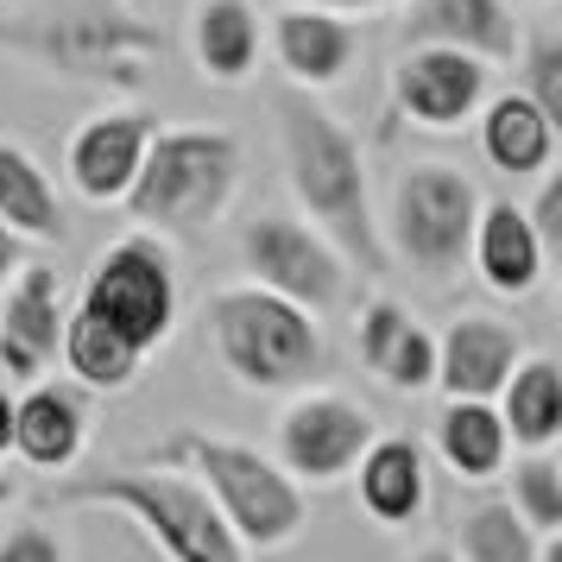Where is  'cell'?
<instances>
[{
	"label": "cell",
	"instance_id": "6da1fadb",
	"mask_svg": "<svg viewBox=\"0 0 562 562\" xmlns=\"http://www.w3.org/2000/svg\"><path fill=\"white\" fill-rule=\"evenodd\" d=\"M0 52L45 77L139 95L165 70V32L133 0H26L0 20Z\"/></svg>",
	"mask_w": 562,
	"mask_h": 562
},
{
	"label": "cell",
	"instance_id": "7a4b0ae2",
	"mask_svg": "<svg viewBox=\"0 0 562 562\" xmlns=\"http://www.w3.org/2000/svg\"><path fill=\"white\" fill-rule=\"evenodd\" d=\"M279 158L310 228L329 234V247L348 266L385 272L392 259L380 247V209H373V183H367V153L329 108L310 102L304 89L279 102Z\"/></svg>",
	"mask_w": 562,
	"mask_h": 562
},
{
	"label": "cell",
	"instance_id": "3957f363",
	"mask_svg": "<svg viewBox=\"0 0 562 562\" xmlns=\"http://www.w3.org/2000/svg\"><path fill=\"white\" fill-rule=\"evenodd\" d=\"M45 499L52 506H114L121 518H133L139 531L153 537L171 562H254L203 486L190 474H178V468H158V461L70 474V481H52Z\"/></svg>",
	"mask_w": 562,
	"mask_h": 562
},
{
	"label": "cell",
	"instance_id": "277c9868",
	"mask_svg": "<svg viewBox=\"0 0 562 562\" xmlns=\"http://www.w3.org/2000/svg\"><path fill=\"white\" fill-rule=\"evenodd\" d=\"M153 461L178 468V474H190L203 486L247 550H284L310 525L304 486L291 481L272 456L247 449V442H228V436H209V430H178L171 442L153 449Z\"/></svg>",
	"mask_w": 562,
	"mask_h": 562
},
{
	"label": "cell",
	"instance_id": "5b68a950",
	"mask_svg": "<svg viewBox=\"0 0 562 562\" xmlns=\"http://www.w3.org/2000/svg\"><path fill=\"white\" fill-rule=\"evenodd\" d=\"M234 190L240 139L228 127H153L121 209L153 234H203L228 215Z\"/></svg>",
	"mask_w": 562,
	"mask_h": 562
},
{
	"label": "cell",
	"instance_id": "8992f818",
	"mask_svg": "<svg viewBox=\"0 0 562 562\" xmlns=\"http://www.w3.org/2000/svg\"><path fill=\"white\" fill-rule=\"evenodd\" d=\"M209 341L247 392H297L323 373V329L316 316L284 304L266 284H228L209 297Z\"/></svg>",
	"mask_w": 562,
	"mask_h": 562
},
{
	"label": "cell",
	"instance_id": "52a82bcc",
	"mask_svg": "<svg viewBox=\"0 0 562 562\" xmlns=\"http://www.w3.org/2000/svg\"><path fill=\"white\" fill-rule=\"evenodd\" d=\"M481 190L468 171L456 165H436V158H417L392 178V196H385L380 215V247L385 259L411 266L417 279H456L468 266V240H474V215H481Z\"/></svg>",
	"mask_w": 562,
	"mask_h": 562
},
{
	"label": "cell",
	"instance_id": "ba28073f",
	"mask_svg": "<svg viewBox=\"0 0 562 562\" xmlns=\"http://www.w3.org/2000/svg\"><path fill=\"white\" fill-rule=\"evenodd\" d=\"M77 310L95 316V323H108V329L121 335L127 348H139V355L165 348L171 329H178V266H171L165 234H153V228L121 234V240L89 266Z\"/></svg>",
	"mask_w": 562,
	"mask_h": 562
},
{
	"label": "cell",
	"instance_id": "9c48e42d",
	"mask_svg": "<svg viewBox=\"0 0 562 562\" xmlns=\"http://www.w3.org/2000/svg\"><path fill=\"white\" fill-rule=\"evenodd\" d=\"M240 266H247V284L279 291L284 304L310 310V316L348 297V259L329 247V234L297 215H254L240 228Z\"/></svg>",
	"mask_w": 562,
	"mask_h": 562
},
{
	"label": "cell",
	"instance_id": "30bf717a",
	"mask_svg": "<svg viewBox=\"0 0 562 562\" xmlns=\"http://www.w3.org/2000/svg\"><path fill=\"white\" fill-rule=\"evenodd\" d=\"M380 436L373 411L355 405L348 392H304L279 411V430H272V449H279V468L297 486H329L341 474H355L360 449Z\"/></svg>",
	"mask_w": 562,
	"mask_h": 562
},
{
	"label": "cell",
	"instance_id": "8fae6325",
	"mask_svg": "<svg viewBox=\"0 0 562 562\" xmlns=\"http://www.w3.org/2000/svg\"><path fill=\"white\" fill-rule=\"evenodd\" d=\"M486 89H493V64L474 52H449V45H405L392 64V108L417 121L424 133H456L481 114Z\"/></svg>",
	"mask_w": 562,
	"mask_h": 562
},
{
	"label": "cell",
	"instance_id": "7c38bea8",
	"mask_svg": "<svg viewBox=\"0 0 562 562\" xmlns=\"http://www.w3.org/2000/svg\"><path fill=\"white\" fill-rule=\"evenodd\" d=\"M57 335H64V279L45 259H26L0 284V373L38 380L57 360Z\"/></svg>",
	"mask_w": 562,
	"mask_h": 562
},
{
	"label": "cell",
	"instance_id": "4fadbf2b",
	"mask_svg": "<svg viewBox=\"0 0 562 562\" xmlns=\"http://www.w3.org/2000/svg\"><path fill=\"white\" fill-rule=\"evenodd\" d=\"M153 114L146 108H102V114H89L77 133H70V146H64V178L77 190L82 203H121L127 196L133 171H139V153H146V139H153Z\"/></svg>",
	"mask_w": 562,
	"mask_h": 562
},
{
	"label": "cell",
	"instance_id": "5bb4252c",
	"mask_svg": "<svg viewBox=\"0 0 562 562\" xmlns=\"http://www.w3.org/2000/svg\"><path fill=\"white\" fill-rule=\"evenodd\" d=\"M266 52H272V64L304 95H316V89H335V82L355 70L360 38H355V20L348 13H329V7H272Z\"/></svg>",
	"mask_w": 562,
	"mask_h": 562
},
{
	"label": "cell",
	"instance_id": "9a60e30c",
	"mask_svg": "<svg viewBox=\"0 0 562 562\" xmlns=\"http://www.w3.org/2000/svg\"><path fill=\"white\" fill-rule=\"evenodd\" d=\"M525 360V341L499 316H456L436 335V392L442 398H499L506 373Z\"/></svg>",
	"mask_w": 562,
	"mask_h": 562
},
{
	"label": "cell",
	"instance_id": "2e32d148",
	"mask_svg": "<svg viewBox=\"0 0 562 562\" xmlns=\"http://www.w3.org/2000/svg\"><path fill=\"white\" fill-rule=\"evenodd\" d=\"M398 38L405 45H449V52H474L486 64H512L518 52V20L506 0H398Z\"/></svg>",
	"mask_w": 562,
	"mask_h": 562
},
{
	"label": "cell",
	"instance_id": "e0dca14e",
	"mask_svg": "<svg viewBox=\"0 0 562 562\" xmlns=\"http://www.w3.org/2000/svg\"><path fill=\"white\" fill-rule=\"evenodd\" d=\"M89 442V411H82L77 385L57 380H32L13 398V456L38 468V474H64Z\"/></svg>",
	"mask_w": 562,
	"mask_h": 562
},
{
	"label": "cell",
	"instance_id": "ac0fdd59",
	"mask_svg": "<svg viewBox=\"0 0 562 562\" xmlns=\"http://www.w3.org/2000/svg\"><path fill=\"white\" fill-rule=\"evenodd\" d=\"M468 266L481 272L486 291H499V297H531L537 284H543V240L537 228L525 222V209L518 203H481L474 215V240H468Z\"/></svg>",
	"mask_w": 562,
	"mask_h": 562
},
{
	"label": "cell",
	"instance_id": "d6986e66",
	"mask_svg": "<svg viewBox=\"0 0 562 562\" xmlns=\"http://www.w3.org/2000/svg\"><path fill=\"white\" fill-rule=\"evenodd\" d=\"M360 360L392 392H430L436 385V335L392 297H373L360 310Z\"/></svg>",
	"mask_w": 562,
	"mask_h": 562
},
{
	"label": "cell",
	"instance_id": "ffe728a7",
	"mask_svg": "<svg viewBox=\"0 0 562 562\" xmlns=\"http://www.w3.org/2000/svg\"><path fill=\"white\" fill-rule=\"evenodd\" d=\"M481 153L499 178H543L557 165V121L525 89H506L499 102H481Z\"/></svg>",
	"mask_w": 562,
	"mask_h": 562
},
{
	"label": "cell",
	"instance_id": "44dd1931",
	"mask_svg": "<svg viewBox=\"0 0 562 562\" xmlns=\"http://www.w3.org/2000/svg\"><path fill=\"white\" fill-rule=\"evenodd\" d=\"M360 506L373 525H411L424 499H430V474H424V449L411 436H373L355 461Z\"/></svg>",
	"mask_w": 562,
	"mask_h": 562
},
{
	"label": "cell",
	"instance_id": "7402d4cb",
	"mask_svg": "<svg viewBox=\"0 0 562 562\" xmlns=\"http://www.w3.org/2000/svg\"><path fill=\"white\" fill-rule=\"evenodd\" d=\"M493 411H499V424H506V436L518 449H557V436H562V367L550 355H525L506 373Z\"/></svg>",
	"mask_w": 562,
	"mask_h": 562
},
{
	"label": "cell",
	"instance_id": "603a6c76",
	"mask_svg": "<svg viewBox=\"0 0 562 562\" xmlns=\"http://www.w3.org/2000/svg\"><path fill=\"white\" fill-rule=\"evenodd\" d=\"M436 456L456 481H493L512 456V436L493 398H449L436 417Z\"/></svg>",
	"mask_w": 562,
	"mask_h": 562
},
{
	"label": "cell",
	"instance_id": "cb8c5ba5",
	"mask_svg": "<svg viewBox=\"0 0 562 562\" xmlns=\"http://www.w3.org/2000/svg\"><path fill=\"white\" fill-rule=\"evenodd\" d=\"M190 52L209 82H247L259 70V13L254 0H203L190 20Z\"/></svg>",
	"mask_w": 562,
	"mask_h": 562
},
{
	"label": "cell",
	"instance_id": "d4e9b609",
	"mask_svg": "<svg viewBox=\"0 0 562 562\" xmlns=\"http://www.w3.org/2000/svg\"><path fill=\"white\" fill-rule=\"evenodd\" d=\"M0 222L20 234V240H64L70 234L64 203H57V183L13 139H0Z\"/></svg>",
	"mask_w": 562,
	"mask_h": 562
},
{
	"label": "cell",
	"instance_id": "484cf974",
	"mask_svg": "<svg viewBox=\"0 0 562 562\" xmlns=\"http://www.w3.org/2000/svg\"><path fill=\"white\" fill-rule=\"evenodd\" d=\"M57 355H64V367H70V380L89 385V392H127V385L139 380V367H146L139 348H127L108 323L82 316V310H64Z\"/></svg>",
	"mask_w": 562,
	"mask_h": 562
},
{
	"label": "cell",
	"instance_id": "4316f807",
	"mask_svg": "<svg viewBox=\"0 0 562 562\" xmlns=\"http://www.w3.org/2000/svg\"><path fill=\"white\" fill-rule=\"evenodd\" d=\"M456 537H461V562H537V531L506 499L468 506L456 518Z\"/></svg>",
	"mask_w": 562,
	"mask_h": 562
},
{
	"label": "cell",
	"instance_id": "83f0119b",
	"mask_svg": "<svg viewBox=\"0 0 562 562\" xmlns=\"http://www.w3.org/2000/svg\"><path fill=\"white\" fill-rule=\"evenodd\" d=\"M537 537L562 531V461L550 449H525V461L512 468V499H506Z\"/></svg>",
	"mask_w": 562,
	"mask_h": 562
},
{
	"label": "cell",
	"instance_id": "f1b7e54d",
	"mask_svg": "<svg viewBox=\"0 0 562 562\" xmlns=\"http://www.w3.org/2000/svg\"><path fill=\"white\" fill-rule=\"evenodd\" d=\"M518 89L531 95L550 121H562V32L543 20V26L518 32Z\"/></svg>",
	"mask_w": 562,
	"mask_h": 562
},
{
	"label": "cell",
	"instance_id": "f546056e",
	"mask_svg": "<svg viewBox=\"0 0 562 562\" xmlns=\"http://www.w3.org/2000/svg\"><path fill=\"white\" fill-rule=\"evenodd\" d=\"M0 562H70L64 537L45 531V525H20V531L0 537Z\"/></svg>",
	"mask_w": 562,
	"mask_h": 562
},
{
	"label": "cell",
	"instance_id": "4dcf8cb0",
	"mask_svg": "<svg viewBox=\"0 0 562 562\" xmlns=\"http://www.w3.org/2000/svg\"><path fill=\"white\" fill-rule=\"evenodd\" d=\"M525 222L537 228L543 254H557V247H562V171H557V165L543 171V190H537V203L525 209Z\"/></svg>",
	"mask_w": 562,
	"mask_h": 562
},
{
	"label": "cell",
	"instance_id": "1f68e13d",
	"mask_svg": "<svg viewBox=\"0 0 562 562\" xmlns=\"http://www.w3.org/2000/svg\"><path fill=\"white\" fill-rule=\"evenodd\" d=\"M272 7H329V13H385V7H398V0H272Z\"/></svg>",
	"mask_w": 562,
	"mask_h": 562
},
{
	"label": "cell",
	"instance_id": "d6a6232c",
	"mask_svg": "<svg viewBox=\"0 0 562 562\" xmlns=\"http://www.w3.org/2000/svg\"><path fill=\"white\" fill-rule=\"evenodd\" d=\"M26 259H32V254H26V240H20V234H13L7 222H0V284L13 279V272H20Z\"/></svg>",
	"mask_w": 562,
	"mask_h": 562
},
{
	"label": "cell",
	"instance_id": "836d02e7",
	"mask_svg": "<svg viewBox=\"0 0 562 562\" xmlns=\"http://www.w3.org/2000/svg\"><path fill=\"white\" fill-rule=\"evenodd\" d=\"M13 449V398H7V385H0V456Z\"/></svg>",
	"mask_w": 562,
	"mask_h": 562
},
{
	"label": "cell",
	"instance_id": "e575fe53",
	"mask_svg": "<svg viewBox=\"0 0 562 562\" xmlns=\"http://www.w3.org/2000/svg\"><path fill=\"white\" fill-rule=\"evenodd\" d=\"M411 562H461L456 550H424V557H411Z\"/></svg>",
	"mask_w": 562,
	"mask_h": 562
},
{
	"label": "cell",
	"instance_id": "d590c367",
	"mask_svg": "<svg viewBox=\"0 0 562 562\" xmlns=\"http://www.w3.org/2000/svg\"><path fill=\"white\" fill-rule=\"evenodd\" d=\"M0 499H7V481H0Z\"/></svg>",
	"mask_w": 562,
	"mask_h": 562
}]
</instances>
